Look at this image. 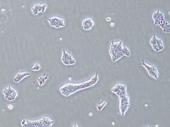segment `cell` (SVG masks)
<instances>
[{
	"instance_id": "18",
	"label": "cell",
	"mask_w": 170,
	"mask_h": 127,
	"mask_svg": "<svg viewBox=\"0 0 170 127\" xmlns=\"http://www.w3.org/2000/svg\"><path fill=\"white\" fill-rule=\"evenodd\" d=\"M120 86H121V84L116 85L113 89H112V91H113V92H115V93L117 92L118 91L120 90Z\"/></svg>"
},
{
	"instance_id": "25",
	"label": "cell",
	"mask_w": 170,
	"mask_h": 127,
	"mask_svg": "<svg viewBox=\"0 0 170 127\" xmlns=\"http://www.w3.org/2000/svg\"><path fill=\"white\" fill-rule=\"evenodd\" d=\"M149 127H152V126H149Z\"/></svg>"
},
{
	"instance_id": "12",
	"label": "cell",
	"mask_w": 170,
	"mask_h": 127,
	"mask_svg": "<svg viewBox=\"0 0 170 127\" xmlns=\"http://www.w3.org/2000/svg\"><path fill=\"white\" fill-rule=\"evenodd\" d=\"M157 37H156V35H154L153 36L152 38L151 39V41H150V43H151V44L152 45V46L153 49H154V50L158 52V51H159V49H158V46L157 45Z\"/></svg>"
},
{
	"instance_id": "16",
	"label": "cell",
	"mask_w": 170,
	"mask_h": 127,
	"mask_svg": "<svg viewBox=\"0 0 170 127\" xmlns=\"http://www.w3.org/2000/svg\"><path fill=\"white\" fill-rule=\"evenodd\" d=\"M122 53L123 54V55L126 56H129L130 55H131V53H130L129 50L127 48V47H123Z\"/></svg>"
},
{
	"instance_id": "1",
	"label": "cell",
	"mask_w": 170,
	"mask_h": 127,
	"mask_svg": "<svg viewBox=\"0 0 170 127\" xmlns=\"http://www.w3.org/2000/svg\"><path fill=\"white\" fill-rule=\"evenodd\" d=\"M98 73H96V75L94 76L91 80L88 81L87 82H85L84 83H81V84H67L64 85L62 87L60 88V90L62 94L65 96H69L73 93L75 92L76 91L81 90V89H84L86 88H88L90 86H91L95 84L98 81Z\"/></svg>"
},
{
	"instance_id": "2",
	"label": "cell",
	"mask_w": 170,
	"mask_h": 127,
	"mask_svg": "<svg viewBox=\"0 0 170 127\" xmlns=\"http://www.w3.org/2000/svg\"><path fill=\"white\" fill-rule=\"evenodd\" d=\"M123 47L122 41H120L118 43H114L113 41H112L110 53L111 56L112 61L114 62L116 61L124 56L122 53Z\"/></svg>"
},
{
	"instance_id": "9",
	"label": "cell",
	"mask_w": 170,
	"mask_h": 127,
	"mask_svg": "<svg viewBox=\"0 0 170 127\" xmlns=\"http://www.w3.org/2000/svg\"><path fill=\"white\" fill-rule=\"evenodd\" d=\"M42 5L39 4H35L31 8L32 13L34 15H37L39 13H42Z\"/></svg>"
},
{
	"instance_id": "15",
	"label": "cell",
	"mask_w": 170,
	"mask_h": 127,
	"mask_svg": "<svg viewBox=\"0 0 170 127\" xmlns=\"http://www.w3.org/2000/svg\"><path fill=\"white\" fill-rule=\"evenodd\" d=\"M157 43L158 46L159 51L162 50H163V49H164V45H163V41H162V40L157 38Z\"/></svg>"
},
{
	"instance_id": "17",
	"label": "cell",
	"mask_w": 170,
	"mask_h": 127,
	"mask_svg": "<svg viewBox=\"0 0 170 127\" xmlns=\"http://www.w3.org/2000/svg\"><path fill=\"white\" fill-rule=\"evenodd\" d=\"M41 69V66H40L39 64H38V63H36V64L34 65L33 67L31 68V70L33 71H38V70H39Z\"/></svg>"
},
{
	"instance_id": "21",
	"label": "cell",
	"mask_w": 170,
	"mask_h": 127,
	"mask_svg": "<svg viewBox=\"0 0 170 127\" xmlns=\"http://www.w3.org/2000/svg\"><path fill=\"white\" fill-rule=\"evenodd\" d=\"M8 108H9V110H12V109L13 108V106H12V105H9V106H8Z\"/></svg>"
},
{
	"instance_id": "11",
	"label": "cell",
	"mask_w": 170,
	"mask_h": 127,
	"mask_svg": "<svg viewBox=\"0 0 170 127\" xmlns=\"http://www.w3.org/2000/svg\"><path fill=\"white\" fill-rule=\"evenodd\" d=\"M3 93L4 95H12L16 94L17 92L11 86H9L8 88H5L4 89Z\"/></svg>"
},
{
	"instance_id": "22",
	"label": "cell",
	"mask_w": 170,
	"mask_h": 127,
	"mask_svg": "<svg viewBox=\"0 0 170 127\" xmlns=\"http://www.w3.org/2000/svg\"><path fill=\"white\" fill-rule=\"evenodd\" d=\"M73 127H78V126H77V124H75L74 125V126H73Z\"/></svg>"
},
{
	"instance_id": "5",
	"label": "cell",
	"mask_w": 170,
	"mask_h": 127,
	"mask_svg": "<svg viewBox=\"0 0 170 127\" xmlns=\"http://www.w3.org/2000/svg\"><path fill=\"white\" fill-rule=\"evenodd\" d=\"M47 20L49 21L50 25H51L52 27L55 28H60L63 27L65 26V23H64V20L62 19L54 17L51 18V19H47Z\"/></svg>"
},
{
	"instance_id": "13",
	"label": "cell",
	"mask_w": 170,
	"mask_h": 127,
	"mask_svg": "<svg viewBox=\"0 0 170 127\" xmlns=\"http://www.w3.org/2000/svg\"><path fill=\"white\" fill-rule=\"evenodd\" d=\"M17 95H18L17 93H16V94L12 95H4V96L5 98L7 100H8L9 101H12L15 99V98H17Z\"/></svg>"
},
{
	"instance_id": "7",
	"label": "cell",
	"mask_w": 170,
	"mask_h": 127,
	"mask_svg": "<svg viewBox=\"0 0 170 127\" xmlns=\"http://www.w3.org/2000/svg\"><path fill=\"white\" fill-rule=\"evenodd\" d=\"M94 23L93 20L89 19V18L84 20L83 21V23H82L83 29L85 30H89L91 29L94 26Z\"/></svg>"
},
{
	"instance_id": "4",
	"label": "cell",
	"mask_w": 170,
	"mask_h": 127,
	"mask_svg": "<svg viewBox=\"0 0 170 127\" xmlns=\"http://www.w3.org/2000/svg\"><path fill=\"white\" fill-rule=\"evenodd\" d=\"M139 65H142L147 69V70L148 71V72L149 73V74L150 75V76L154 77L155 79L158 80V70L157 68L155 66H149V65H148L147 63H145L143 60H142L141 61V63Z\"/></svg>"
},
{
	"instance_id": "19",
	"label": "cell",
	"mask_w": 170,
	"mask_h": 127,
	"mask_svg": "<svg viewBox=\"0 0 170 127\" xmlns=\"http://www.w3.org/2000/svg\"><path fill=\"white\" fill-rule=\"evenodd\" d=\"M106 104V101H104V102L103 103H102V104L101 105H97L98 110H99V111H101L102 110V108H103V107L105 106Z\"/></svg>"
},
{
	"instance_id": "8",
	"label": "cell",
	"mask_w": 170,
	"mask_h": 127,
	"mask_svg": "<svg viewBox=\"0 0 170 127\" xmlns=\"http://www.w3.org/2000/svg\"><path fill=\"white\" fill-rule=\"evenodd\" d=\"M30 75V73L29 72H23V73H19L15 75V76L14 78V82L15 83H19L25 77L28 76Z\"/></svg>"
},
{
	"instance_id": "23",
	"label": "cell",
	"mask_w": 170,
	"mask_h": 127,
	"mask_svg": "<svg viewBox=\"0 0 170 127\" xmlns=\"http://www.w3.org/2000/svg\"><path fill=\"white\" fill-rule=\"evenodd\" d=\"M107 21H109V20H110V18H109V17H107V19H106Z\"/></svg>"
},
{
	"instance_id": "10",
	"label": "cell",
	"mask_w": 170,
	"mask_h": 127,
	"mask_svg": "<svg viewBox=\"0 0 170 127\" xmlns=\"http://www.w3.org/2000/svg\"><path fill=\"white\" fill-rule=\"evenodd\" d=\"M159 26L163 29V31L165 33H169V27L170 25L167 21L164 20L161 21V23L159 24Z\"/></svg>"
},
{
	"instance_id": "6",
	"label": "cell",
	"mask_w": 170,
	"mask_h": 127,
	"mask_svg": "<svg viewBox=\"0 0 170 127\" xmlns=\"http://www.w3.org/2000/svg\"><path fill=\"white\" fill-rule=\"evenodd\" d=\"M152 17L155 21L154 25H159V24L161 23V21L165 20L164 16L163 13L160 12L159 10H158L157 11L155 12V13H153Z\"/></svg>"
},
{
	"instance_id": "24",
	"label": "cell",
	"mask_w": 170,
	"mask_h": 127,
	"mask_svg": "<svg viewBox=\"0 0 170 127\" xmlns=\"http://www.w3.org/2000/svg\"><path fill=\"white\" fill-rule=\"evenodd\" d=\"M90 116H91L92 115V114H92V113H90Z\"/></svg>"
},
{
	"instance_id": "14",
	"label": "cell",
	"mask_w": 170,
	"mask_h": 127,
	"mask_svg": "<svg viewBox=\"0 0 170 127\" xmlns=\"http://www.w3.org/2000/svg\"><path fill=\"white\" fill-rule=\"evenodd\" d=\"M47 77H48V74L46 75V76H45V77H39V78H37L38 82H39V85H41V86L43 85V84H45V81L46 80Z\"/></svg>"
},
{
	"instance_id": "20",
	"label": "cell",
	"mask_w": 170,
	"mask_h": 127,
	"mask_svg": "<svg viewBox=\"0 0 170 127\" xmlns=\"http://www.w3.org/2000/svg\"><path fill=\"white\" fill-rule=\"evenodd\" d=\"M42 13H44L46 10V8H47V5L46 4H42Z\"/></svg>"
},
{
	"instance_id": "3",
	"label": "cell",
	"mask_w": 170,
	"mask_h": 127,
	"mask_svg": "<svg viewBox=\"0 0 170 127\" xmlns=\"http://www.w3.org/2000/svg\"><path fill=\"white\" fill-rule=\"evenodd\" d=\"M62 61L65 65H72L75 64L76 60L73 59L72 56L69 53L67 52L65 49L63 50V54L61 58Z\"/></svg>"
}]
</instances>
